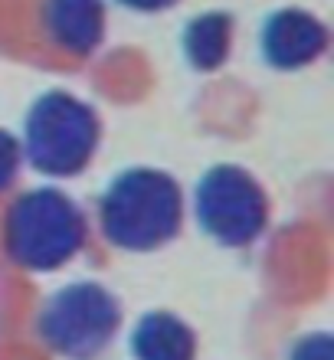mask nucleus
<instances>
[{"mask_svg": "<svg viewBox=\"0 0 334 360\" xmlns=\"http://www.w3.org/2000/svg\"><path fill=\"white\" fill-rule=\"evenodd\" d=\"M184 217V197L177 180L164 171L134 167L108 184L98 203L102 233L124 252H148L177 236Z\"/></svg>", "mask_w": 334, "mask_h": 360, "instance_id": "obj_1", "label": "nucleus"}, {"mask_svg": "<svg viewBox=\"0 0 334 360\" xmlns=\"http://www.w3.org/2000/svg\"><path fill=\"white\" fill-rule=\"evenodd\" d=\"M7 256L33 272L66 266L86 243V217L63 190H30L10 207L4 226Z\"/></svg>", "mask_w": 334, "mask_h": 360, "instance_id": "obj_2", "label": "nucleus"}, {"mask_svg": "<svg viewBox=\"0 0 334 360\" xmlns=\"http://www.w3.org/2000/svg\"><path fill=\"white\" fill-rule=\"evenodd\" d=\"M98 144V118L69 92H46L33 102L23 128L27 161L46 177H76Z\"/></svg>", "mask_w": 334, "mask_h": 360, "instance_id": "obj_3", "label": "nucleus"}, {"mask_svg": "<svg viewBox=\"0 0 334 360\" xmlns=\"http://www.w3.org/2000/svg\"><path fill=\"white\" fill-rule=\"evenodd\" d=\"M122 311L108 288L72 282L59 288L39 311V338L66 360H92L118 331Z\"/></svg>", "mask_w": 334, "mask_h": 360, "instance_id": "obj_4", "label": "nucleus"}, {"mask_svg": "<svg viewBox=\"0 0 334 360\" xmlns=\"http://www.w3.org/2000/svg\"><path fill=\"white\" fill-rule=\"evenodd\" d=\"M193 210L203 233L233 249L256 243L269 219L262 187L236 164H217L203 174L193 193Z\"/></svg>", "mask_w": 334, "mask_h": 360, "instance_id": "obj_5", "label": "nucleus"}, {"mask_svg": "<svg viewBox=\"0 0 334 360\" xmlns=\"http://www.w3.org/2000/svg\"><path fill=\"white\" fill-rule=\"evenodd\" d=\"M328 49L325 23L298 7L276 10L262 27V56L276 69H302Z\"/></svg>", "mask_w": 334, "mask_h": 360, "instance_id": "obj_6", "label": "nucleus"}, {"mask_svg": "<svg viewBox=\"0 0 334 360\" xmlns=\"http://www.w3.org/2000/svg\"><path fill=\"white\" fill-rule=\"evenodd\" d=\"M43 27L59 49H66L72 56H89L105 37V4L102 0H46Z\"/></svg>", "mask_w": 334, "mask_h": 360, "instance_id": "obj_7", "label": "nucleus"}, {"mask_svg": "<svg viewBox=\"0 0 334 360\" xmlns=\"http://www.w3.org/2000/svg\"><path fill=\"white\" fill-rule=\"evenodd\" d=\"M131 351L138 360H193L197 338L177 314H144L131 334Z\"/></svg>", "mask_w": 334, "mask_h": 360, "instance_id": "obj_8", "label": "nucleus"}, {"mask_svg": "<svg viewBox=\"0 0 334 360\" xmlns=\"http://www.w3.org/2000/svg\"><path fill=\"white\" fill-rule=\"evenodd\" d=\"M229 43H233V17L223 10H210L193 17L184 30V53L191 59L193 69H220L229 56Z\"/></svg>", "mask_w": 334, "mask_h": 360, "instance_id": "obj_9", "label": "nucleus"}, {"mask_svg": "<svg viewBox=\"0 0 334 360\" xmlns=\"http://www.w3.org/2000/svg\"><path fill=\"white\" fill-rule=\"evenodd\" d=\"M20 141L10 131L0 128V190H7L13 180H17L20 171Z\"/></svg>", "mask_w": 334, "mask_h": 360, "instance_id": "obj_10", "label": "nucleus"}, {"mask_svg": "<svg viewBox=\"0 0 334 360\" xmlns=\"http://www.w3.org/2000/svg\"><path fill=\"white\" fill-rule=\"evenodd\" d=\"M292 360H334V341L331 334H308L295 344Z\"/></svg>", "mask_w": 334, "mask_h": 360, "instance_id": "obj_11", "label": "nucleus"}, {"mask_svg": "<svg viewBox=\"0 0 334 360\" xmlns=\"http://www.w3.org/2000/svg\"><path fill=\"white\" fill-rule=\"evenodd\" d=\"M118 4L128 10H138V13H158V10L174 7L177 0H118Z\"/></svg>", "mask_w": 334, "mask_h": 360, "instance_id": "obj_12", "label": "nucleus"}]
</instances>
